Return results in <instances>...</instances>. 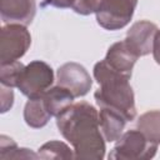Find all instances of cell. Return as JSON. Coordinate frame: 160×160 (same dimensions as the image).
I'll return each instance as SVG.
<instances>
[{
    "label": "cell",
    "mask_w": 160,
    "mask_h": 160,
    "mask_svg": "<svg viewBox=\"0 0 160 160\" xmlns=\"http://www.w3.org/2000/svg\"><path fill=\"white\" fill-rule=\"evenodd\" d=\"M59 132L68 140L75 159L102 160L105 158V139L100 129L99 111L86 101L72 102L56 116Z\"/></svg>",
    "instance_id": "cell-1"
},
{
    "label": "cell",
    "mask_w": 160,
    "mask_h": 160,
    "mask_svg": "<svg viewBox=\"0 0 160 160\" xmlns=\"http://www.w3.org/2000/svg\"><path fill=\"white\" fill-rule=\"evenodd\" d=\"M92 74L99 84V89L94 92L99 109L108 108L121 114L126 121L135 120V95L130 85V76L115 71L105 60L94 65Z\"/></svg>",
    "instance_id": "cell-2"
},
{
    "label": "cell",
    "mask_w": 160,
    "mask_h": 160,
    "mask_svg": "<svg viewBox=\"0 0 160 160\" xmlns=\"http://www.w3.org/2000/svg\"><path fill=\"white\" fill-rule=\"evenodd\" d=\"M138 0H79L72 8L76 14H95L98 24L109 31L125 28L132 19Z\"/></svg>",
    "instance_id": "cell-3"
},
{
    "label": "cell",
    "mask_w": 160,
    "mask_h": 160,
    "mask_svg": "<svg viewBox=\"0 0 160 160\" xmlns=\"http://www.w3.org/2000/svg\"><path fill=\"white\" fill-rule=\"evenodd\" d=\"M158 146L139 129L128 130L116 140L108 158L110 160H149L155 156Z\"/></svg>",
    "instance_id": "cell-4"
},
{
    "label": "cell",
    "mask_w": 160,
    "mask_h": 160,
    "mask_svg": "<svg viewBox=\"0 0 160 160\" xmlns=\"http://www.w3.org/2000/svg\"><path fill=\"white\" fill-rule=\"evenodd\" d=\"M54 84V70L52 68L42 61L34 60L25 65L22 69L16 88L20 92L29 99L41 96Z\"/></svg>",
    "instance_id": "cell-5"
},
{
    "label": "cell",
    "mask_w": 160,
    "mask_h": 160,
    "mask_svg": "<svg viewBox=\"0 0 160 160\" xmlns=\"http://www.w3.org/2000/svg\"><path fill=\"white\" fill-rule=\"evenodd\" d=\"M31 45V35L25 25L5 24L0 31V65L21 59Z\"/></svg>",
    "instance_id": "cell-6"
},
{
    "label": "cell",
    "mask_w": 160,
    "mask_h": 160,
    "mask_svg": "<svg viewBox=\"0 0 160 160\" xmlns=\"http://www.w3.org/2000/svg\"><path fill=\"white\" fill-rule=\"evenodd\" d=\"M56 79L58 85L70 90L75 98L85 96L92 86V80L88 70L81 64L74 61L65 62L59 66L56 71Z\"/></svg>",
    "instance_id": "cell-7"
},
{
    "label": "cell",
    "mask_w": 160,
    "mask_h": 160,
    "mask_svg": "<svg viewBox=\"0 0 160 160\" xmlns=\"http://www.w3.org/2000/svg\"><path fill=\"white\" fill-rule=\"evenodd\" d=\"M158 31L159 28L154 22L148 20H139L134 22L128 30L125 41L139 55V58L146 56L152 52L154 40Z\"/></svg>",
    "instance_id": "cell-8"
},
{
    "label": "cell",
    "mask_w": 160,
    "mask_h": 160,
    "mask_svg": "<svg viewBox=\"0 0 160 160\" xmlns=\"http://www.w3.org/2000/svg\"><path fill=\"white\" fill-rule=\"evenodd\" d=\"M36 14L35 0H0V15L4 24L30 25Z\"/></svg>",
    "instance_id": "cell-9"
},
{
    "label": "cell",
    "mask_w": 160,
    "mask_h": 160,
    "mask_svg": "<svg viewBox=\"0 0 160 160\" xmlns=\"http://www.w3.org/2000/svg\"><path fill=\"white\" fill-rule=\"evenodd\" d=\"M138 59H139V55L129 46V44L124 39L121 41L114 42L108 49V52L104 60L115 71L131 78V72Z\"/></svg>",
    "instance_id": "cell-10"
},
{
    "label": "cell",
    "mask_w": 160,
    "mask_h": 160,
    "mask_svg": "<svg viewBox=\"0 0 160 160\" xmlns=\"http://www.w3.org/2000/svg\"><path fill=\"white\" fill-rule=\"evenodd\" d=\"M99 122L105 141L114 142L122 135L128 121L118 111L108 108H101L99 111Z\"/></svg>",
    "instance_id": "cell-11"
},
{
    "label": "cell",
    "mask_w": 160,
    "mask_h": 160,
    "mask_svg": "<svg viewBox=\"0 0 160 160\" xmlns=\"http://www.w3.org/2000/svg\"><path fill=\"white\" fill-rule=\"evenodd\" d=\"M42 99L50 115L56 118L61 111H64L68 106H70L74 102L75 96L66 88L61 85H56L46 90L42 94Z\"/></svg>",
    "instance_id": "cell-12"
},
{
    "label": "cell",
    "mask_w": 160,
    "mask_h": 160,
    "mask_svg": "<svg viewBox=\"0 0 160 160\" xmlns=\"http://www.w3.org/2000/svg\"><path fill=\"white\" fill-rule=\"evenodd\" d=\"M52 116L48 111L42 95L38 98H31L26 101L24 108V120L28 126L32 129L44 128Z\"/></svg>",
    "instance_id": "cell-13"
},
{
    "label": "cell",
    "mask_w": 160,
    "mask_h": 160,
    "mask_svg": "<svg viewBox=\"0 0 160 160\" xmlns=\"http://www.w3.org/2000/svg\"><path fill=\"white\" fill-rule=\"evenodd\" d=\"M138 129L150 141L160 145V110H150L140 115Z\"/></svg>",
    "instance_id": "cell-14"
},
{
    "label": "cell",
    "mask_w": 160,
    "mask_h": 160,
    "mask_svg": "<svg viewBox=\"0 0 160 160\" xmlns=\"http://www.w3.org/2000/svg\"><path fill=\"white\" fill-rule=\"evenodd\" d=\"M38 156L39 159H45V160H51V159H62V160H69V159H75L74 149H70V146L62 141L59 140H51L45 144H42L39 150H38Z\"/></svg>",
    "instance_id": "cell-15"
},
{
    "label": "cell",
    "mask_w": 160,
    "mask_h": 160,
    "mask_svg": "<svg viewBox=\"0 0 160 160\" xmlns=\"http://www.w3.org/2000/svg\"><path fill=\"white\" fill-rule=\"evenodd\" d=\"M0 159L10 160V159H39L38 152L35 154L30 149L19 148L18 144L9 136H0Z\"/></svg>",
    "instance_id": "cell-16"
},
{
    "label": "cell",
    "mask_w": 160,
    "mask_h": 160,
    "mask_svg": "<svg viewBox=\"0 0 160 160\" xmlns=\"http://www.w3.org/2000/svg\"><path fill=\"white\" fill-rule=\"evenodd\" d=\"M25 65L19 60L0 65V82L9 88H16L19 76Z\"/></svg>",
    "instance_id": "cell-17"
},
{
    "label": "cell",
    "mask_w": 160,
    "mask_h": 160,
    "mask_svg": "<svg viewBox=\"0 0 160 160\" xmlns=\"http://www.w3.org/2000/svg\"><path fill=\"white\" fill-rule=\"evenodd\" d=\"M0 95H1V112L9 111L14 105V91L12 88L1 85L0 86Z\"/></svg>",
    "instance_id": "cell-18"
},
{
    "label": "cell",
    "mask_w": 160,
    "mask_h": 160,
    "mask_svg": "<svg viewBox=\"0 0 160 160\" xmlns=\"http://www.w3.org/2000/svg\"><path fill=\"white\" fill-rule=\"evenodd\" d=\"M79 0H44L41 6H52L58 9H72Z\"/></svg>",
    "instance_id": "cell-19"
},
{
    "label": "cell",
    "mask_w": 160,
    "mask_h": 160,
    "mask_svg": "<svg viewBox=\"0 0 160 160\" xmlns=\"http://www.w3.org/2000/svg\"><path fill=\"white\" fill-rule=\"evenodd\" d=\"M152 56H154V60L156 61V64L160 65V30L158 31V34L155 36V40H154Z\"/></svg>",
    "instance_id": "cell-20"
}]
</instances>
